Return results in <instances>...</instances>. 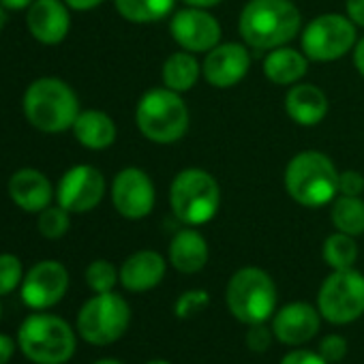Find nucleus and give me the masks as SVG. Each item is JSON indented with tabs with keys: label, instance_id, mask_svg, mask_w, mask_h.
I'll return each instance as SVG.
<instances>
[{
	"label": "nucleus",
	"instance_id": "obj_12",
	"mask_svg": "<svg viewBox=\"0 0 364 364\" xmlns=\"http://www.w3.org/2000/svg\"><path fill=\"white\" fill-rule=\"evenodd\" d=\"M22 300L33 311H48L56 306L69 289V272L56 259L35 264L22 281Z\"/></svg>",
	"mask_w": 364,
	"mask_h": 364
},
{
	"label": "nucleus",
	"instance_id": "obj_5",
	"mask_svg": "<svg viewBox=\"0 0 364 364\" xmlns=\"http://www.w3.org/2000/svg\"><path fill=\"white\" fill-rule=\"evenodd\" d=\"M135 122L146 139L154 144H173L189 131V109L180 92L152 88L139 99Z\"/></svg>",
	"mask_w": 364,
	"mask_h": 364
},
{
	"label": "nucleus",
	"instance_id": "obj_11",
	"mask_svg": "<svg viewBox=\"0 0 364 364\" xmlns=\"http://www.w3.org/2000/svg\"><path fill=\"white\" fill-rule=\"evenodd\" d=\"M105 196V178L92 165H75L63 173L56 187V202L69 213H90Z\"/></svg>",
	"mask_w": 364,
	"mask_h": 364
},
{
	"label": "nucleus",
	"instance_id": "obj_28",
	"mask_svg": "<svg viewBox=\"0 0 364 364\" xmlns=\"http://www.w3.org/2000/svg\"><path fill=\"white\" fill-rule=\"evenodd\" d=\"M71 213L65 210L63 206H48L46 210L39 213L37 217V230L43 238L48 240H58L63 238L69 228H71Z\"/></svg>",
	"mask_w": 364,
	"mask_h": 364
},
{
	"label": "nucleus",
	"instance_id": "obj_18",
	"mask_svg": "<svg viewBox=\"0 0 364 364\" xmlns=\"http://www.w3.org/2000/svg\"><path fill=\"white\" fill-rule=\"evenodd\" d=\"M9 198L20 210L39 215L52 204L56 191L43 171L35 167H22L9 178Z\"/></svg>",
	"mask_w": 364,
	"mask_h": 364
},
{
	"label": "nucleus",
	"instance_id": "obj_34",
	"mask_svg": "<svg viewBox=\"0 0 364 364\" xmlns=\"http://www.w3.org/2000/svg\"><path fill=\"white\" fill-rule=\"evenodd\" d=\"M364 191V176L355 169H347L343 173H338V193L341 196H351V198H360Z\"/></svg>",
	"mask_w": 364,
	"mask_h": 364
},
{
	"label": "nucleus",
	"instance_id": "obj_21",
	"mask_svg": "<svg viewBox=\"0 0 364 364\" xmlns=\"http://www.w3.org/2000/svg\"><path fill=\"white\" fill-rule=\"evenodd\" d=\"M285 112L300 127H315L328 114V97L313 84L294 86L285 97Z\"/></svg>",
	"mask_w": 364,
	"mask_h": 364
},
{
	"label": "nucleus",
	"instance_id": "obj_7",
	"mask_svg": "<svg viewBox=\"0 0 364 364\" xmlns=\"http://www.w3.org/2000/svg\"><path fill=\"white\" fill-rule=\"evenodd\" d=\"M225 300L232 315L251 326V323H266L277 313V285L272 277L255 266L240 268L232 274Z\"/></svg>",
	"mask_w": 364,
	"mask_h": 364
},
{
	"label": "nucleus",
	"instance_id": "obj_1",
	"mask_svg": "<svg viewBox=\"0 0 364 364\" xmlns=\"http://www.w3.org/2000/svg\"><path fill=\"white\" fill-rule=\"evenodd\" d=\"M238 31L253 50L270 52L289 43L300 31V11L291 0H249Z\"/></svg>",
	"mask_w": 364,
	"mask_h": 364
},
{
	"label": "nucleus",
	"instance_id": "obj_44",
	"mask_svg": "<svg viewBox=\"0 0 364 364\" xmlns=\"http://www.w3.org/2000/svg\"><path fill=\"white\" fill-rule=\"evenodd\" d=\"M146 364H171V362H167V360H150Z\"/></svg>",
	"mask_w": 364,
	"mask_h": 364
},
{
	"label": "nucleus",
	"instance_id": "obj_45",
	"mask_svg": "<svg viewBox=\"0 0 364 364\" xmlns=\"http://www.w3.org/2000/svg\"><path fill=\"white\" fill-rule=\"evenodd\" d=\"M0 317H3V304H0Z\"/></svg>",
	"mask_w": 364,
	"mask_h": 364
},
{
	"label": "nucleus",
	"instance_id": "obj_20",
	"mask_svg": "<svg viewBox=\"0 0 364 364\" xmlns=\"http://www.w3.org/2000/svg\"><path fill=\"white\" fill-rule=\"evenodd\" d=\"M167 257L178 272L196 274L208 264V242L193 228L180 230L169 242Z\"/></svg>",
	"mask_w": 364,
	"mask_h": 364
},
{
	"label": "nucleus",
	"instance_id": "obj_22",
	"mask_svg": "<svg viewBox=\"0 0 364 364\" xmlns=\"http://www.w3.org/2000/svg\"><path fill=\"white\" fill-rule=\"evenodd\" d=\"M73 135L88 150H105L116 141V124L105 112L86 109L75 118Z\"/></svg>",
	"mask_w": 364,
	"mask_h": 364
},
{
	"label": "nucleus",
	"instance_id": "obj_33",
	"mask_svg": "<svg viewBox=\"0 0 364 364\" xmlns=\"http://www.w3.org/2000/svg\"><path fill=\"white\" fill-rule=\"evenodd\" d=\"M272 338H274V332L266 323H251L249 330H247V347L253 353L268 351L270 345H272Z\"/></svg>",
	"mask_w": 364,
	"mask_h": 364
},
{
	"label": "nucleus",
	"instance_id": "obj_8",
	"mask_svg": "<svg viewBox=\"0 0 364 364\" xmlns=\"http://www.w3.org/2000/svg\"><path fill=\"white\" fill-rule=\"evenodd\" d=\"M131 323V309L120 294H95L77 313L80 336L97 347L120 341Z\"/></svg>",
	"mask_w": 364,
	"mask_h": 364
},
{
	"label": "nucleus",
	"instance_id": "obj_41",
	"mask_svg": "<svg viewBox=\"0 0 364 364\" xmlns=\"http://www.w3.org/2000/svg\"><path fill=\"white\" fill-rule=\"evenodd\" d=\"M182 3H187L189 7H198V9H210V7H217L221 0H182Z\"/></svg>",
	"mask_w": 364,
	"mask_h": 364
},
{
	"label": "nucleus",
	"instance_id": "obj_39",
	"mask_svg": "<svg viewBox=\"0 0 364 364\" xmlns=\"http://www.w3.org/2000/svg\"><path fill=\"white\" fill-rule=\"evenodd\" d=\"M353 65H355L358 73L364 77V37L353 46Z\"/></svg>",
	"mask_w": 364,
	"mask_h": 364
},
{
	"label": "nucleus",
	"instance_id": "obj_3",
	"mask_svg": "<svg viewBox=\"0 0 364 364\" xmlns=\"http://www.w3.org/2000/svg\"><path fill=\"white\" fill-rule=\"evenodd\" d=\"M285 191L300 206L321 208L338 193V171L323 152L304 150L287 163Z\"/></svg>",
	"mask_w": 364,
	"mask_h": 364
},
{
	"label": "nucleus",
	"instance_id": "obj_4",
	"mask_svg": "<svg viewBox=\"0 0 364 364\" xmlns=\"http://www.w3.org/2000/svg\"><path fill=\"white\" fill-rule=\"evenodd\" d=\"M18 345L35 364H65L73 358L77 338L63 317L39 311L22 321Z\"/></svg>",
	"mask_w": 364,
	"mask_h": 364
},
{
	"label": "nucleus",
	"instance_id": "obj_26",
	"mask_svg": "<svg viewBox=\"0 0 364 364\" xmlns=\"http://www.w3.org/2000/svg\"><path fill=\"white\" fill-rule=\"evenodd\" d=\"M332 223L336 232L360 236L364 234V202L360 198L341 196L332 206Z\"/></svg>",
	"mask_w": 364,
	"mask_h": 364
},
{
	"label": "nucleus",
	"instance_id": "obj_31",
	"mask_svg": "<svg viewBox=\"0 0 364 364\" xmlns=\"http://www.w3.org/2000/svg\"><path fill=\"white\" fill-rule=\"evenodd\" d=\"M210 304V294L204 289H189L182 294L176 304H173V313L178 319H191L198 313H202L206 306Z\"/></svg>",
	"mask_w": 364,
	"mask_h": 364
},
{
	"label": "nucleus",
	"instance_id": "obj_42",
	"mask_svg": "<svg viewBox=\"0 0 364 364\" xmlns=\"http://www.w3.org/2000/svg\"><path fill=\"white\" fill-rule=\"evenodd\" d=\"M95 364H122V362L116 360V358H103V360H97Z\"/></svg>",
	"mask_w": 364,
	"mask_h": 364
},
{
	"label": "nucleus",
	"instance_id": "obj_2",
	"mask_svg": "<svg viewBox=\"0 0 364 364\" xmlns=\"http://www.w3.org/2000/svg\"><path fill=\"white\" fill-rule=\"evenodd\" d=\"M26 120L43 133H63L73 129L80 116V101L73 88L58 77L35 80L22 99Z\"/></svg>",
	"mask_w": 364,
	"mask_h": 364
},
{
	"label": "nucleus",
	"instance_id": "obj_24",
	"mask_svg": "<svg viewBox=\"0 0 364 364\" xmlns=\"http://www.w3.org/2000/svg\"><path fill=\"white\" fill-rule=\"evenodd\" d=\"M202 69L191 52H176L163 65V84L173 92H187L196 86Z\"/></svg>",
	"mask_w": 364,
	"mask_h": 364
},
{
	"label": "nucleus",
	"instance_id": "obj_15",
	"mask_svg": "<svg viewBox=\"0 0 364 364\" xmlns=\"http://www.w3.org/2000/svg\"><path fill=\"white\" fill-rule=\"evenodd\" d=\"M321 319L319 309L309 302H289L272 315V332L283 345H304L319 332Z\"/></svg>",
	"mask_w": 364,
	"mask_h": 364
},
{
	"label": "nucleus",
	"instance_id": "obj_23",
	"mask_svg": "<svg viewBox=\"0 0 364 364\" xmlns=\"http://www.w3.org/2000/svg\"><path fill=\"white\" fill-rule=\"evenodd\" d=\"M309 67V58L291 48H277L270 50V54L264 60V73L270 82L279 86H289L296 84Z\"/></svg>",
	"mask_w": 364,
	"mask_h": 364
},
{
	"label": "nucleus",
	"instance_id": "obj_37",
	"mask_svg": "<svg viewBox=\"0 0 364 364\" xmlns=\"http://www.w3.org/2000/svg\"><path fill=\"white\" fill-rule=\"evenodd\" d=\"M347 16L355 26H364V0H347Z\"/></svg>",
	"mask_w": 364,
	"mask_h": 364
},
{
	"label": "nucleus",
	"instance_id": "obj_19",
	"mask_svg": "<svg viewBox=\"0 0 364 364\" xmlns=\"http://www.w3.org/2000/svg\"><path fill=\"white\" fill-rule=\"evenodd\" d=\"M165 277V259L156 251H137L120 266V283L127 291L141 294L154 289Z\"/></svg>",
	"mask_w": 364,
	"mask_h": 364
},
{
	"label": "nucleus",
	"instance_id": "obj_6",
	"mask_svg": "<svg viewBox=\"0 0 364 364\" xmlns=\"http://www.w3.org/2000/svg\"><path fill=\"white\" fill-rule=\"evenodd\" d=\"M169 206L185 225H204L215 219L221 206V189L208 171L182 169L169 187Z\"/></svg>",
	"mask_w": 364,
	"mask_h": 364
},
{
	"label": "nucleus",
	"instance_id": "obj_38",
	"mask_svg": "<svg viewBox=\"0 0 364 364\" xmlns=\"http://www.w3.org/2000/svg\"><path fill=\"white\" fill-rule=\"evenodd\" d=\"M69 5V9H75V11H90L95 7H99L105 0H65Z\"/></svg>",
	"mask_w": 364,
	"mask_h": 364
},
{
	"label": "nucleus",
	"instance_id": "obj_17",
	"mask_svg": "<svg viewBox=\"0 0 364 364\" xmlns=\"http://www.w3.org/2000/svg\"><path fill=\"white\" fill-rule=\"evenodd\" d=\"M249 67H251V56L247 48H242L240 43H223L206 54L202 73L210 86L232 88L249 73Z\"/></svg>",
	"mask_w": 364,
	"mask_h": 364
},
{
	"label": "nucleus",
	"instance_id": "obj_43",
	"mask_svg": "<svg viewBox=\"0 0 364 364\" xmlns=\"http://www.w3.org/2000/svg\"><path fill=\"white\" fill-rule=\"evenodd\" d=\"M7 9L3 7V5H0V31H3L5 28V20H7V14H5Z\"/></svg>",
	"mask_w": 364,
	"mask_h": 364
},
{
	"label": "nucleus",
	"instance_id": "obj_30",
	"mask_svg": "<svg viewBox=\"0 0 364 364\" xmlns=\"http://www.w3.org/2000/svg\"><path fill=\"white\" fill-rule=\"evenodd\" d=\"M24 281L22 259L14 253H0V296H9Z\"/></svg>",
	"mask_w": 364,
	"mask_h": 364
},
{
	"label": "nucleus",
	"instance_id": "obj_13",
	"mask_svg": "<svg viewBox=\"0 0 364 364\" xmlns=\"http://www.w3.org/2000/svg\"><path fill=\"white\" fill-rule=\"evenodd\" d=\"M114 208L131 221L144 219L154 208V185L139 167H124L112 182Z\"/></svg>",
	"mask_w": 364,
	"mask_h": 364
},
{
	"label": "nucleus",
	"instance_id": "obj_29",
	"mask_svg": "<svg viewBox=\"0 0 364 364\" xmlns=\"http://www.w3.org/2000/svg\"><path fill=\"white\" fill-rule=\"evenodd\" d=\"M118 281H120V270H116V266L107 259H95L86 268V283L95 294L114 291Z\"/></svg>",
	"mask_w": 364,
	"mask_h": 364
},
{
	"label": "nucleus",
	"instance_id": "obj_32",
	"mask_svg": "<svg viewBox=\"0 0 364 364\" xmlns=\"http://www.w3.org/2000/svg\"><path fill=\"white\" fill-rule=\"evenodd\" d=\"M347 341L341 334H328L319 341V353L328 364H336L347 355Z\"/></svg>",
	"mask_w": 364,
	"mask_h": 364
},
{
	"label": "nucleus",
	"instance_id": "obj_27",
	"mask_svg": "<svg viewBox=\"0 0 364 364\" xmlns=\"http://www.w3.org/2000/svg\"><path fill=\"white\" fill-rule=\"evenodd\" d=\"M321 255H323V262L332 270H347V268H353V264L358 259V245H355L353 236L336 232L323 240Z\"/></svg>",
	"mask_w": 364,
	"mask_h": 364
},
{
	"label": "nucleus",
	"instance_id": "obj_35",
	"mask_svg": "<svg viewBox=\"0 0 364 364\" xmlns=\"http://www.w3.org/2000/svg\"><path fill=\"white\" fill-rule=\"evenodd\" d=\"M281 364H328L321 353L317 351H309V349H294L289 353H285V358L281 360Z\"/></svg>",
	"mask_w": 364,
	"mask_h": 364
},
{
	"label": "nucleus",
	"instance_id": "obj_40",
	"mask_svg": "<svg viewBox=\"0 0 364 364\" xmlns=\"http://www.w3.org/2000/svg\"><path fill=\"white\" fill-rule=\"evenodd\" d=\"M33 3H35V0H0V5H3L7 11H24Z\"/></svg>",
	"mask_w": 364,
	"mask_h": 364
},
{
	"label": "nucleus",
	"instance_id": "obj_14",
	"mask_svg": "<svg viewBox=\"0 0 364 364\" xmlns=\"http://www.w3.org/2000/svg\"><path fill=\"white\" fill-rule=\"evenodd\" d=\"M173 41L191 54L210 52L219 46L221 39V26L215 16H210L206 9L189 7L173 14L169 24Z\"/></svg>",
	"mask_w": 364,
	"mask_h": 364
},
{
	"label": "nucleus",
	"instance_id": "obj_10",
	"mask_svg": "<svg viewBox=\"0 0 364 364\" xmlns=\"http://www.w3.org/2000/svg\"><path fill=\"white\" fill-rule=\"evenodd\" d=\"M355 43V24L341 14H323L302 33V52L315 63L338 60Z\"/></svg>",
	"mask_w": 364,
	"mask_h": 364
},
{
	"label": "nucleus",
	"instance_id": "obj_9",
	"mask_svg": "<svg viewBox=\"0 0 364 364\" xmlns=\"http://www.w3.org/2000/svg\"><path fill=\"white\" fill-rule=\"evenodd\" d=\"M317 309L321 317L334 326L360 319L364 315V274L353 268L334 270L319 287Z\"/></svg>",
	"mask_w": 364,
	"mask_h": 364
},
{
	"label": "nucleus",
	"instance_id": "obj_36",
	"mask_svg": "<svg viewBox=\"0 0 364 364\" xmlns=\"http://www.w3.org/2000/svg\"><path fill=\"white\" fill-rule=\"evenodd\" d=\"M16 353V343L9 334L0 332V364H9Z\"/></svg>",
	"mask_w": 364,
	"mask_h": 364
},
{
	"label": "nucleus",
	"instance_id": "obj_25",
	"mask_svg": "<svg viewBox=\"0 0 364 364\" xmlns=\"http://www.w3.org/2000/svg\"><path fill=\"white\" fill-rule=\"evenodd\" d=\"M176 0H114L116 11L133 24H150L167 18Z\"/></svg>",
	"mask_w": 364,
	"mask_h": 364
},
{
	"label": "nucleus",
	"instance_id": "obj_16",
	"mask_svg": "<svg viewBox=\"0 0 364 364\" xmlns=\"http://www.w3.org/2000/svg\"><path fill=\"white\" fill-rule=\"evenodd\" d=\"M26 11V28L39 43L58 46L67 39L71 16L65 0H35Z\"/></svg>",
	"mask_w": 364,
	"mask_h": 364
}]
</instances>
